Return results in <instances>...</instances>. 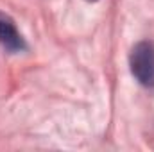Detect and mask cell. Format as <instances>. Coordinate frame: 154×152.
Returning <instances> with one entry per match:
<instances>
[{
  "label": "cell",
  "instance_id": "6da1fadb",
  "mask_svg": "<svg viewBox=\"0 0 154 152\" xmlns=\"http://www.w3.org/2000/svg\"><path fill=\"white\" fill-rule=\"evenodd\" d=\"M129 65L134 79L145 86L154 88V43L152 41H140L134 45L129 56Z\"/></svg>",
  "mask_w": 154,
  "mask_h": 152
},
{
  "label": "cell",
  "instance_id": "7a4b0ae2",
  "mask_svg": "<svg viewBox=\"0 0 154 152\" xmlns=\"http://www.w3.org/2000/svg\"><path fill=\"white\" fill-rule=\"evenodd\" d=\"M0 45L11 54L25 50V41L18 32L14 22L4 13H0Z\"/></svg>",
  "mask_w": 154,
  "mask_h": 152
},
{
  "label": "cell",
  "instance_id": "3957f363",
  "mask_svg": "<svg viewBox=\"0 0 154 152\" xmlns=\"http://www.w3.org/2000/svg\"><path fill=\"white\" fill-rule=\"evenodd\" d=\"M90 2H91V0H90Z\"/></svg>",
  "mask_w": 154,
  "mask_h": 152
}]
</instances>
